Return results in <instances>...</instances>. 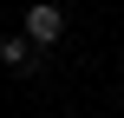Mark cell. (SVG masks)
Listing matches in <instances>:
<instances>
[{"label":"cell","instance_id":"1","mask_svg":"<svg viewBox=\"0 0 124 118\" xmlns=\"http://www.w3.org/2000/svg\"><path fill=\"white\" fill-rule=\"evenodd\" d=\"M20 33L39 39V46H59V39H65V13H59V0H33V7L20 13Z\"/></svg>","mask_w":124,"mask_h":118},{"label":"cell","instance_id":"2","mask_svg":"<svg viewBox=\"0 0 124 118\" xmlns=\"http://www.w3.org/2000/svg\"><path fill=\"white\" fill-rule=\"evenodd\" d=\"M46 53H52V46H39V39H26V33H7V39H0V66L20 72V79H33V72L46 66Z\"/></svg>","mask_w":124,"mask_h":118}]
</instances>
